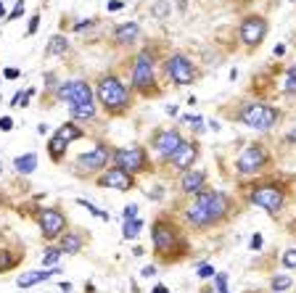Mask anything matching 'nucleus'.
Returning <instances> with one entry per match:
<instances>
[{"instance_id": "393cba45", "label": "nucleus", "mask_w": 296, "mask_h": 293, "mask_svg": "<svg viewBox=\"0 0 296 293\" xmlns=\"http://www.w3.org/2000/svg\"><path fill=\"white\" fill-rule=\"evenodd\" d=\"M64 256L58 251V246H48V249L42 251V267H48V270H56V264H58V259Z\"/></svg>"}, {"instance_id": "0eeeda50", "label": "nucleus", "mask_w": 296, "mask_h": 293, "mask_svg": "<svg viewBox=\"0 0 296 293\" xmlns=\"http://www.w3.org/2000/svg\"><path fill=\"white\" fill-rule=\"evenodd\" d=\"M132 87L140 90L143 95L153 90V61H151V53L143 51L138 53L135 58V69H132Z\"/></svg>"}, {"instance_id": "a211bd4d", "label": "nucleus", "mask_w": 296, "mask_h": 293, "mask_svg": "<svg viewBox=\"0 0 296 293\" xmlns=\"http://www.w3.org/2000/svg\"><path fill=\"white\" fill-rule=\"evenodd\" d=\"M82 246H85L82 233H64L61 235V243H58V251L61 254H80Z\"/></svg>"}, {"instance_id": "aec40b11", "label": "nucleus", "mask_w": 296, "mask_h": 293, "mask_svg": "<svg viewBox=\"0 0 296 293\" xmlns=\"http://www.w3.org/2000/svg\"><path fill=\"white\" fill-rule=\"evenodd\" d=\"M56 272H61V267H56V270H35V272H24V275L19 277V288H32V285H37V283H42V280H48V277H53Z\"/></svg>"}, {"instance_id": "79ce46f5", "label": "nucleus", "mask_w": 296, "mask_h": 293, "mask_svg": "<svg viewBox=\"0 0 296 293\" xmlns=\"http://www.w3.org/2000/svg\"><path fill=\"white\" fill-rule=\"evenodd\" d=\"M124 3H122V0H111V3H108V11H119Z\"/></svg>"}, {"instance_id": "ddd939ff", "label": "nucleus", "mask_w": 296, "mask_h": 293, "mask_svg": "<svg viewBox=\"0 0 296 293\" xmlns=\"http://www.w3.org/2000/svg\"><path fill=\"white\" fill-rule=\"evenodd\" d=\"M183 145V135L172 127V130H162L153 135V148H156V153L162 159H169L172 153Z\"/></svg>"}, {"instance_id": "9b49d317", "label": "nucleus", "mask_w": 296, "mask_h": 293, "mask_svg": "<svg viewBox=\"0 0 296 293\" xmlns=\"http://www.w3.org/2000/svg\"><path fill=\"white\" fill-rule=\"evenodd\" d=\"M167 74L172 77L175 85H191L196 80V66L191 64V58H185L183 53H175L167 61Z\"/></svg>"}, {"instance_id": "2eb2a0df", "label": "nucleus", "mask_w": 296, "mask_h": 293, "mask_svg": "<svg viewBox=\"0 0 296 293\" xmlns=\"http://www.w3.org/2000/svg\"><path fill=\"white\" fill-rule=\"evenodd\" d=\"M108 161H111V151H108L106 145H96L93 151L82 153V156L77 159L80 169H85V172H98V169H106Z\"/></svg>"}, {"instance_id": "a19ab883", "label": "nucleus", "mask_w": 296, "mask_h": 293, "mask_svg": "<svg viewBox=\"0 0 296 293\" xmlns=\"http://www.w3.org/2000/svg\"><path fill=\"white\" fill-rule=\"evenodd\" d=\"M3 74H6V80H16V77H19V69H6Z\"/></svg>"}, {"instance_id": "423d86ee", "label": "nucleus", "mask_w": 296, "mask_h": 293, "mask_svg": "<svg viewBox=\"0 0 296 293\" xmlns=\"http://www.w3.org/2000/svg\"><path fill=\"white\" fill-rule=\"evenodd\" d=\"M111 159H114L117 166L124 169L127 175H138V172H143V169L148 166V153H146V148H140V145L119 148V151L111 153Z\"/></svg>"}, {"instance_id": "5701e85b", "label": "nucleus", "mask_w": 296, "mask_h": 293, "mask_svg": "<svg viewBox=\"0 0 296 293\" xmlns=\"http://www.w3.org/2000/svg\"><path fill=\"white\" fill-rule=\"evenodd\" d=\"M13 166H16L19 175H29V172H35V169H37V156H35V153H24V156L16 159Z\"/></svg>"}, {"instance_id": "ea45409f", "label": "nucleus", "mask_w": 296, "mask_h": 293, "mask_svg": "<svg viewBox=\"0 0 296 293\" xmlns=\"http://www.w3.org/2000/svg\"><path fill=\"white\" fill-rule=\"evenodd\" d=\"M140 275H143V277H153V275H156V267H153V264H148V267H143V270H140Z\"/></svg>"}, {"instance_id": "4468645a", "label": "nucleus", "mask_w": 296, "mask_h": 293, "mask_svg": "<svg viewBox=\"0 0 296 293\" xmlns=\"http://www.w3.org/2000/svg\"><path fill=\"white\" fill-rule=\"evenodd\" d=\"M98 185H101V188H114V190H130L135 185V180H132V175L124 172V169L111 166V169H103V172H101Z\"/></svg>"}, {"instance_id": "cd10ccee", "label": "nucleus", "mask_w": 296, "mask_h": 293, "mask_svg": "<svg viewBox=\"0 0 296 293\" xmlns=\"http://www.w3.org/2000/svg\"><path fill=\"white\" fill-rule=\"evenodd\" d=\"M16 261H19L16 254H11V251H6V249H0V272H8L11 267H16Z\"/></svg>"}, {"instance_id": "1a4fd4ad", "label": "nucleus", "mask_w": 296, "mask_h": 293, "mask_svg": "<svg viewBox=\"0 0 296 293\" xmlns=\"http://www.w3.org/2000/svg\"><path fill=\"white\" fill-rule=\"evenodd\" d=\"M238 35L243 40V45H248V48H257V45L267 37V19L264 16H246L241 21V29H238Z\"/></svg>"}, {"instance_id": "de8ad7c7", "label": "nucleus", "mask_w": 296, "mask_h": 293, "mask_svg": "<svg viewBox=\"0 0 296 293\" xmlns=\"http://www.w3.org/2000/svg\"><path fill=\"white\" fill-rule=\"evenodd\" d=\"M177 3H180V8H185V0H177Z\"/></svg>"}, {"instance_id": "2f4dec72", "label": "nucleus", "mask_w": 296, "mask_h": 293, "mask_svg": "<svg viewBox=\"0 0 296 293\" xmlns=\"http://www.w3.org/2000/svg\"><path fill=\"white\" fill-rule=\"evenodd\" d=\"M280 261H283V267H286V270H296V249H288Z\"/></svg>"}, {"instance_id": "a18cd8bd", "label": "nucleus", "mask_w": 296, "mask_h": 293, "mask_svg": "<svg viewBox=\"0 0 296 293\" xmlns=\"http://www.w3.org/2000/svg\"><path fill=\"white\" fill-rule=\"evenodd\" d=\"M6 16V6H3V0H0V19Z\"/></svg>"}, {"instance_id": "473e14b6", "label": "nucleus", "mask_w": 296, "mask_h": 293, "mask_svg": "<svg viewBox=\"0 0 296 293\" xmlns=\"http://www.w3.org/2000/svg\"><path fill=\"white\" fill-rule=\"evenodd\" d=\"M214 288H217V293H227V275L225 272L214 275Z\"/></svg>"}, {"instance_id": "7ed1b4c3", "label": "nucleus", "mask_w": 296, "mask_h": 293, "mask_svg": "<svg viewBox=\"0 0 296 293\" xmlns=\"http://www.w3.org/2000/svg\"><path fill=\"white\" fill-rule=\"evenodd\" d=\"M98 101H101V106L106 111H122L124 106H127V101H130V92H127V87L122 85V80L119 77H114V74H106V77H101L98 80V95H96Z\"/></svg>"}, {"instance_id": "49530a36", "label": "nucleus", "mask_w": 296, "mask_h": 293, "mask_svg": "<svg viewBox=\"0 0 296 293\" xmlns=\"http://www.w3.org/2000/svg\"><path fill=\"white\" fill-rule=\"evenodd\" d=\"M288 143H296V130H293V132L288 135Z\"/></svg>"}, {"instance_id": "6e6552de", "label": "nucleus", "mask_w": 296, "mask_h": 293, "mask_svg": "<svg viewBox=\"0 0 296 293\" xmlns=\"http://www.w3.org/2000/svg\"><path fill=\"white\" fill-rule=\"evenodd\" d=\"M37 225H40V233L45 240H56L58 235H64L66 217H64V211H58V209H42L37 217Z\"/></svg>"}, {"instance_id": "f3484780", "label": "nucleus", "mask_w": 296, "mask_h": 293, "mask_svg": "<svg viewBox=\"0 0 296 293\" xmlns=\"http://www.w3.org/2000/svg\"><path fill=\"white\" fill-rule=\"evenodd\" d=\"M204 182H207V175L201 172V169H188V172L183 175V180H180V188H183V193L198 196L201 190H207Z\"/></svg>"}, {"instance_id": "bb28decb", "label": "nucleus", "mask_w": 296, "mask_h": 293, "mask_svg": "<svg viewBox=\"0 0 296 293\" xmlns=\"http://www.w3.org/2000/svg\"><path fill=\"white\" fill-rule=\"evenodd\" d=\"M270 285H272V290H275V293H286L288 288H293V280H291L288 275H275Z\"/></svg>"}, {"instance_id": "6ab92c4d", "label": "nucleus", "mask_w": 296, "mask_h": 293, "mask_svg": "<svg viewBox=\"0 0 296 293\" xmlns=\"http://www.w3.org/2000/svg\"><path fill=\"white\" fill-rule=\"evenodd\" d=\"M138 35H140V27H138L135 21L119 24V27L114 29V40H117L119 45H132V42L138 40Z\"/></svg>"}, {"instance_id": "412c9836", "label": "nucleus", "mask_w": 296, "mask_h": 293, "mask_svg": "<svg viewBox=\"0 0 296 293\" xmlns=\"http://www.w3.org/2000/svg\"><path fill=\"white\" fill-rule=\"evenodd\" d=\"M66 48H69L66 37H64V35H53V37L48 40V48H45V56H51V58H56V56H64V53H66Z\"/></svg>"}, {"instance_id": "c03bdc74", "label": "nucleus", "mask_w": 296, "mask_h": 293, "mask_svg": "<svg viewBox=\"0 0 296 293\" xmlns=\"http://www.w3.org/2000/svg\"><path fill=\"white\" fill-rule=\"evenodd\" d=\"M58 288H61V290H64V293H72V288H74V285H72V283H61Z\"/></svg>"}, {"instance_id": "dca6fc26", "label": "nucleus", "mask_w": 296, "mask_h": 293, "mask_svg": "<svg viewBox=\"0 0 296 293\" xmlns=\"http://www.w3.org/2000/svg\"><path fill=\"white\" fill-rule=\"evenodd\" d=\"M198 159V145L196 143H188V140H183V145L169 156V161H172L175 169H180V172H188L191 164Z\"/></svg>"}, {"instance_id": "20e7f679", "label": "nucleus", "mask_w": 296, "mask_h": 293, "mask_svg": "<svg viewBox=\"0 0 296 293\" xmlns=\"http://www.w3.org/2000/svg\"><path fill=\"white\" fill-rule=\"evenodd\" d=\"M248 201H252L254 206L264 209L267 214H278L280 209H283L286 204V193L283 188H278V185H257V188H252V193H248Z\"/></svg>"}, {"instance_id": "37998d69", "label": "nucleus", "mask_w": 296, "mask_h": 293, "mask_svg": "<svg viewBox=\"0 0 296 293\" xmlns=\"http://www.w3.org/2000/svg\"><path fill=\"white\" fill-rule=\"evenodd\" d=\"M151 293H169V288H167V285H162V283H159V285H156V288H153V290H151Z\"/></svg>"}, {"instance_id": "f257e3e1", "label": "nucleus", "mask_w": 296, "mask_h": 293, "mask_svg": "<svg viewBox=\"0 0 296 293\" xmlns=\"http://www.w3.org/2000/svg\"><path fill=\"white\" fill-rule=\"evenodd\" d=\"M230 211V198L220 190H201L191 209L185 211V222L193 225V227H209V225H217L227 217Z\"/></svg>"}, {"instance_id": "c85d7f7f", "label": "nucleus", "mask_w": 296, "mask_h": 293, "mask_svg": "<svg viewBox=\"0 0 296 293\" xmlns=\"http://www.w3.org/2000/svg\"><path fill=\"white\" fill-rule=\"evenodd\" d=\"M283 90H286V95H296V66H291V69L286 71V85H283Z\"/></svg>"}, {"instance_id": "c9c22d12", "label": "nucleus", "mask_w": 296, "mask_h": 293, "mask_svg": "<svg viewBox=\"0 0 296 293\" xmlns=\"http://www.w3.org/2000/svg\"><path fill=\"white\" fill-rule=\"evenodd\" d=\"M21 13H24V0H19V3H16V8H13V13H8V21H13V19H19L21 16Z\"/></svg>"}, {"instance_id": "e433bc0d", "label": "nucleus", "mask_w": 296, "mask_h": 293, "mask_svg": "<svg viewBox=\"0 0 296 293\" xmlns=\"http://www.w3.org/2000/svg\"><path fill=\"white\" fill-rule=\"evenodd\" d=\"M0 130L11 132V130H13V119H11V116H0Z\"/></svg>"}, {"instance_id": "4be33fe9", "label": "nucleus", "mask_w": 296, "mask_h": 293, "mask_svg": "<svg viewBox=\"0 0 296 293\" xmlns=\"http://www.w3.org/2000/svg\"><path fill=\"white\" fill-rule=\"evenodd\" d=\"M56 137H58V140H64V143L69 145L72 140H80V137H82V130L77 127L74 121H66V125H64V127H61V130L56 132Z\"/></svg>"}, {"instance_id": "9d476101", "label": "nucleus", "mask_w": 296, "mask_h": 293, "mask_svg": "<svg viewBox=\"0 0 296 293\" xmlns=\"http://www.w3.org/2000/svg\"><path fill=\"white\" fill-rule=\"evenodd\" d=\"M267 161H270V156H267V151H264L262 145H248L241 156H238L236 169H238L241 175H257Z\"/></svg>"}, {"instance_id": "7c9ffc66", "label": "nucleus", "mask_w": 296, "mask_h": 293, "mask_svg": "<svg viewBox=\"0 0 296 293\" xmlns=\"http://www.w3.org/2000/svg\"><path fill=\"white\" fill-rule=\"evenodd\" d=\"M183 121H185V125H191L193 132H201V130H204V125H201V116H196V114H185Z\"/></svg>"}, {"instance_id": "58836bf2", "label": "nucleus", "mask_w": 296, "mask_h": 293, "mask_svg": "<svg viewBox=\"0 0 296 293\" xmlns=\"http://www.w3.org/2000/svg\"><path fill=\"white\" fill-rule=\"evenodd\" d=\"M37 24H40V16H32V21H29V27H27V35H35L37 32Z\"/></svg>"}, {"instance_id": "b1692460", "label": "nucleus", "mask_w": 296, "mask_h": 293, "mask_svg": "<svg viewBox=\"0 0 296 293\" xmlns=\"http://www.w3.org/2000/svg\"><path fill=\"white\" fill-rule=\"evenodd\" d=\"M143 219H140V217H135V219H127V222H124V227H122V235L124 238H127V240H132V238H138L140 235V230H143Z\"/></svg>"}, {"instance_id": "a878e982", "label": "nucleus", "mask_w": 296, "mask_h": 293, "mask_svg": "<svg viewBox=\"0 0 296 293\" xmlns=\"http://www.w3.org/2000/svg\"><path fill=\"white\" fill-rule=\"evenodd\" d=\"M48 153H51V159H53V161H61V159H64V153H66V143H64V140H58V137L53 135V137H51V143H48Z\"/></svg>"}, {"instance_id": "f8f14e48", "label": "nucleus", "mask_w": 296, "mask_h": 293, "mask_svg": "<svg viewBox=\"0 0 296 293\" xmlns=\"http://www.w3.org/2000/svg\"><path fill=\"white\" fill-rule=\"evenodd\" d=\"M151 238H153V249L156 251H169V249H175V246H183L177 233H175V227L172 225H167V222H156L151 227Z\"/></svg>"}, {"instance_id": "f704fd0d", "label": "nucleus", "mask_w": 296, "mask_h": 293, "mask_svg": "<svg viewBox=\"0 0 296 293\" xmlns=\"http://www.w3.org/2000/svg\"><path fill=\"white\" fill-rule=\"evenodd\" d=\"M248 249H252V251H259V249H262V233H254V235H252V240H248Z\"/></svg>"}, {"instance_id": "72a5a7b5", "label": "nucleus", "mask_w": 296, "mask_h": 293, "mask_svg": "<svg viewBox=\"0 0 296 293\" xmlns=\"http://www.w3.org/2000/svg\"><path fill=\"white\" fill-rule=\"evenodd\" d=\"M198 277H214V267L212 264H198Z\"/></svg>"}, {"instance_id": "f03ea898", "label": "nucleus", "mask_w": 296, "mask_h": 293, "mask_svg": "<svg viewBox=\"0 0 296 293\" xmlns=\"http://www.w3.org/2000/svg\"><path fill=\"white\" fill-rule=\"evenodd\" d=\"M58 101L69 106L74 119H93L96 116V101H93V90L85 80H69L58 87Z\"/></svg>"}, {"instance_id": "c756f323", "label": "nucleus", "mask_w": 296, "mask_h": 293, "mask_svg": "<svg viewBox=\"0 0 296 293\" xmlns=\"http://www.w3.org/2000/svg\"><path fill=\"white\" fill-rule=\"evenodd\" d=\"M169 11H172V6H169V0H156V3H153V16H156V19L169 16Z\"/></svg>"}, {"instance_id": "4c0bfd02", "label": "nucleus", "mask_w": 296, "mask_h": 293, "mask_svg": "<svg viewBox=\"0 0 296 293\" xmlns=\"http://www.w3.org/2000/svg\"><path fill=\"white\" fill-rule=\"evenodd\" d=\"M135 217H138V206L130 204L127 209H124V222H127V219H135Z\"/></svg>"}, {"instance_id": "39448f33", "label": "nucleus", "mask_w": 296, "mask_h": 293, "mask_svg": "<svg viewBox=\"0 0 296 293\" xmlns=\"http://www.w3.org/2000/svg\"><path fill=\"white\" fill-rule=\"evenodd\" d=\"M278 109H272V106L267 103H248L246 109L241 111V121L254 130H270L275 121H278Z\"/></svg>"}]
</instances>
